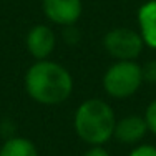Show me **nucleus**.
<instances>
[{"mask_svg":"<svg viewBox=\"0 0 156 156\" xmlns=\"http://www.w3.org/2000/svg\"><path fill=\"white\" fill-rule=\"evenodd\" d=\"M144 120H146L148 125V131L156 135V98L148 105L146 111H144Z\"/></svg>","mask_w":156,"mask_h":156,"instance_id":"9d476101","label":"nucleus"},{"mask_svg":"<svg viewBox=\"0 0 156 156\" xmlns=\"http://www.w3.org/2000/svg\"><path fill=\"white\" fill-rule=\"evenodd\" d=\"M116 116L113 108L100 98L85 100L75 111L73 126L80 140L90 146H101L113 138Z\"/></svg>","mask_w":156,"mask_h":156,"instance_id":"f03ea898","label":"nucleus"},{"mask_svg":"<svg viewBox=\"0 0 156 156\" xmlns=\"http://www.w3.org/2000/svg\"><path fill=\"white\" fill-rule=\"evenodd\" d=\"M128 156H156V146L153 144H138Z\"/></svg>","mask_w":156,"mask_h":156,"instance_id":"f8f14e48","label":"nucleus"},{"mask_svg":"<svg viewBox=\"0 0 156 156\" xmlns=\"http://www.w3.org/2000/svg\"><path fill=\"white\" fill-rule=\"evenodd\" d=\"M55 33L48 25H35L27 33L25 45L35 60H48L51 51L55 50Z\"/></svg>","mask_w":156,"mask_h":156,"instance_id":"423d86ee","label":"nucleus"},{"mask_svg":"<svg viewBox=\"0 0 156 156\" xmlns=\"http://www.w3.org/2000/svg\"><path fill=\"white\" fill-rule=\"evenodd\" d=\"M138 25L144 45L156 50V0H148L140 7Z\"/></svg>","mask_w":156,"mask_h":156,"instance_id":"6e6552de","label":"nucleus"},{"mask_svg":"<svg viewBox=\"0 0 156 156\" xmlns=\"http://www.w3.org/2000/svg\"><path fill=\"white\" fill-rule=\"evenodd\" d=\"M141 72H143V81L156 85V58L144 63V65L141 66Z\"/></svg>","mask_w":156,"mask_h":156,"instance_id":"9b49d317","label":"nucleus"},{"mask_svg":"<svg viewBox=\"0 0 156 156\" xmlns=\"http://www.w3.org/2000/svg\"><path fill=\"white\" fill-rule=\"evenodd\" d=\"M25 90L33 101L55 106L70 98L73 91V78L60 63L37 60L25 73Z\"/></svg>","mask_w":156,"mask_h":156,"instance_id":"f257e3e1","label":"nucleus"},{"mask_svg":"<svg viewBox=\"0 0 156 156\" xmlns=\"http://www.w3.org/2000/svg\"><path fill=\"white\" fill-rule=\"evenodd\" d=\"M143 83L141 65L135 60L116 62L103 75V88L113 98H128L140 90Z\"/></svg>","mask_w":156,"mask_h":156,"instance_id":"7ed1b4c3","label":"nucleus"},{"mask_svg":"<svg viewBox=\"0 0 156 156\" xmlns=\"http://www.w3.org/2000/svg\"><path fill=\"white\" fill-rule=\"evenodd\" d=\"M0 156H38V150L30 140L15 136L9 138L2 144Z\"/></svg>","mask_w":156,"mask_h":156,"instance_id":"1a4fd4ad","label":"nucleus"},{"mask_svg":"<svg viewBox=\"0 0 156 156\" xmlns=\"http://www.w3.org/2000/svg\"><path fill=\"white\" fill-rule=\"evenodd\" d=\"M148 131V125L144 116L140 115H128L121 120H116L113 131V138L121 144H138L144 138Z\"/></svg>","mask_w":156,"mask_h":156,"instance_id":"0eeeda50","label":"nucleus"},{"mask_svg":"<svg viewBox=\"0 0 156 156\" xmlns=\"http://www.w3.org/2000/svg\"><path fill=\"white\" fill-rule=\"evenodd\" d=\"M83 156H110V153L103 146H90L83 153Z\"/></svg>","mask_w":156,"mask_h":156,"instance_id":"ddd939ff","label":"nucleus"},{"mask_svg":"<svg viewBox=\"0 0 156 156\" xmlns=\"http://www.w3.org/2000/svg\"><path fill=\"white\" fill-rule=\"evenodd\" d=\"M103 47L110 57L116 58V62L136 60L141 55L144 42L140 32H135L126 27L113 28L103 37Z\"/></svg>","mask_w":156,"mask_h":156,"instance_id":"20e7f679","label":"nucleus"},{"mask_svg":"<svg viewBox=\"0 0 156 156\" xmlns=\"http://www.w3.org/2000/svg\"><path fill=\"white\" fill-rule=\"evenodd\" d=\"M43 13L51 23L70 27L81 17V0H42Z\"/></svg>","mask_w":156,"mask_h":156,"instance_id":"39448f33","label":"nucleus"}]
</instances>
